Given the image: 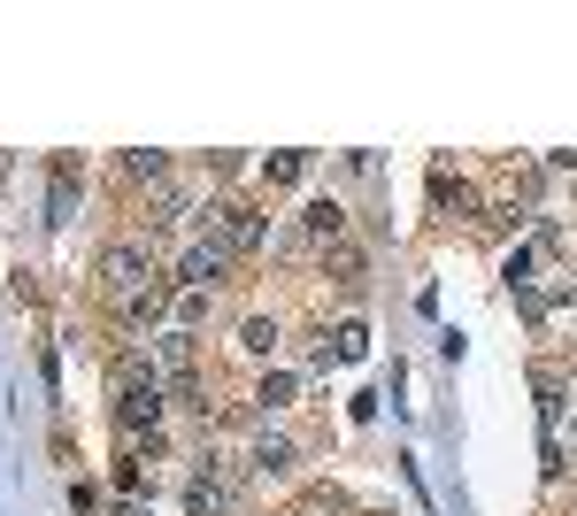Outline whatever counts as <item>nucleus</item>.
Returning a JSON list of instances; mask_svg holds the SVG:
<instances>
[{"label":"nucleus","instance_id":"nucleus-2","mask_svg":"<svg viewBox=\"0 0 577 516\" xmlns=\"http://www.w3.org/2000/svg\"><path fill=\"white\" fill-rule=\"evenodd\" d=\"M101 286L116 293V309L140 301V293H154V286H162V278H154V247H146V239H116V247H101Z\"/></svg>","mask_w":577,"mask_h":516},{"label":"nucleus","instance_id":"nucleus-7","mask_svg":"<svg viewBox=\"0 0 577 516\" xmlns=\"http://www.w3.org/2000/svg\"><path fill=\"white\" fill-rule=\"evenodd\" d=\"M47 208H54V224H70V208H78V155L54 163V193H47Z\"/></svg>","mask_w":577,"mask_h":516},{"label":"nucleus","instance_id":"nucleus-4","mask_svg":"<svg viewBox=\"0 0 577 516\" xmlns=\"http://www.w3.org/2000/svg\"><path fill=\"white\" fill-rule=\"evenodd\" d=\"M231 502H239L231 463H200V471L185 478V509H193V516H231Z\"/></svg>","mask_w":577,"mask_h":516},{"label":"nucleus","instance_id":"nucleus-13","mask_svg":"<svg viewBox=\"0 0 577 516\" xmlns=\"http://www.w3.org/2000/svg\"><path fill=\"white\" fill-rule=\"evenodd\" d=\"M331 354H339V362H354V354H362V347H370V332H362V324H339V332H331Z\"/></svg>","mask_w":577,"mask_h":516},{"label":"nucleus","instance_id":"nucleus-10","mask_svg":"<svg viewBox=\"0 0 577 516\" xmlns=\"http://www.w3.org/2000/svg\"><path fill=\"white\" fill-rule=\"evenodd\" d=\"M286 463H292V447L278 440V432H262V440H255V471H270V478H278Z\"/></svg>","mask_w":577,"mask_h":516},{"label":"nucleus","instance_id":"nucleus-11","mask_svg":"<svg viewBox=\"0 0 577 516\" xmlns=\"http://www.w3.org/2000/svg\"><path fill=\"white\" fill-rule=\"evenodd\" d=\"M308 177V155L292 147V155H270V185H300Z\"/></svg>","mask_w":577,"mask_h":516},{"label":"nucleus","instance_id":"nucleus-6","mask_svg":"<svg viewBox=\"0 0 577 516\" xmlns=\"http://www.w3.org/2000/svg\"><path fill=\"white\" fill-rule=\"evenodd\" d=\"M308 239L331 255V247L347 239V208H339V200H308Z\"/></svg>","mask_w":577,"mask_h":516},{"label":"nucleus","instance_id":"nucleus-1","mask_svg":"<svg viewBox=\"0 0 577 516\" xmlns=\"http://www.w3.org/2000/svg\"><path fill=\"white\" fill-rule=\"evenodd\" d=\"M109 393H116V424H124V440H154V424H162V370L146 362V354H116V370H109Z\"/></svg>","mask_w":577,"mask_h":516},{"label":"nucleus","instance_id":"nucleus-9","mask_svg":"<svg viewBox=\"0 0 577 516\" xmlns=\"http://www.w3.org/2000/svg\"><path fill=\"white\" fill-rule=\"evenodd\" d=\"M124 171L146 177V185H162V177H169V155H154V147H132V155H124Z\"/></svg>","mask_w":577,"mask_h":516},{"label":"nucleus","instance_id":"nucleus-12","mask_svg":"<svg viewBox=\"0 0 577 516\" xmlns=\"http://www.w3.org/2000/svg\"><path fill=\"white\" fill-rule=\"evenodd\" d=\"M286 401H292V378H262V385H255V409H262V416L286 409Z\"/></svg>","mask_w":577,"mask_h":516},{"label":"nucleus","instance_id":"nucleus-3","mask_svg":"<svg viewBox=\"0 0 577 516\" xmlns=\"http://www.w3.org/2000/svg\"><path fill=\"white\" fill-rule=\"evenodd\" d=\"M208 231H216L224 255H255V247H270V224H262V208H247V200H216V208H208Z\"/></svg>","mask_w":577,"mask_h":516},{"label":"nucleus","instance_id":"nucleus-14","mask_svg":"<svg viewBox=\"0 0 577 516\" xmlns=\"http://www.w3.org/2000/svg\"><path fill=\"white\" fill-rule=\"evenodd\" d=\"M239 347H255V354H270V347H278V324H270V317H255V324L239 332Z\"/></svg>","mask_w":577,"mask_h":516},{"label":"nucleus","instance_id":"nucleus-8","mask_svg":"<svg viewBox=\"0 0 577 516\" xmlns=\"http://www.w3.org/2000/svg\"><path fill=\"white\" fill-rule=\"evenodd\" d=\"M432 200H439V208H454V216H470V208H477V193H470V185H454L446 171H432Z\"/></svg>","mask_w":577,"mask_h":516},{"label":"nucleus","instance_id":"nucleus-5","mask_svg":"<svg viewBox=\"0 0 577 516\" xmlns=\"http://www.w3.org/2000/svg\"><path fill=\"white\" fill-rule=\"evenodd\" d=\"M224 270H231V255H224L216 239H200V247H185V255H177V286H185V293H208Z\"/></svg>","mask_w":577,"mask_h":516},{"label":"nucleus","instance_id":"nucleus-15","mask_svg":"<svg viewBox=\"0 0 577 516\" xmlns=\"http://www.w3.org/2000/svg\"><path fill=\"white\" fill-rule=\"evenodd\" d=\"M116 516H154V509H146V502H124V509H116Z\"/></svg>","mask_w":577,"mask_h":516}]
</instances>
